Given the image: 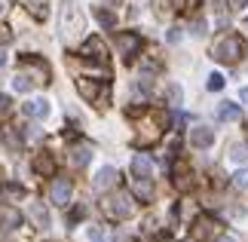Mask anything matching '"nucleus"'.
I'll return each instance as SVG.
<instances>
[{"mask_svg":"<svg viewBox=\"0 0 248 242\" xmlns=\"http://www.w3.org/2000/svg\"><path fill=\"white\" fill-rule=\"evenodd\" d=\"M132 172H135V178H150L154 175V162H150L147 153H138V157L132 160Z\"/></svg>","mask_w":248,"mask_h":242,"instance_id":"nucleus-9","label":"nucleus"},{"mask_svg":"<svg viewBox=\"0 0 248 242\" xmlns=\"http://www.w3.org/2000/svg\"><path fill=\"white\" fill-rule=\"evenodd\" d=\"M108 3H110V6H117V3H120V0H108Z\"/></svg>","mask_w":248,"mask_h":242,"instance_id":"nucleus-29","label":"nucleus"},{"mask_svg":"<svg viewBox=\"0 0 248 242\" xmlns=\"http://www.w3.org/2000/svg\"><path fill=\"white\" fill-rule=\"evenodd\" d=\"M181 40V31H178V28H171V31H169V43H178Z\"/></svg>","mask_w":248,"mask_h":242,"instance_id":"nucleus-26","label":"nucleus"},{"mask_svg":"<svg viewBox=\"0 0 248 242\" xmlns=\"http://www.w3.org/2000/svg\"><path fill=\"white\" fill-rule=\"evenodd\" d=\"M169 101H171V104H181V86H178V83L169 86Z\"/></svg>","mask_w":248,"mask_h":242,"instance_id":"nucleus-20","label":"nucleus"},{"mask_svg":"<svg viewBox=\"0 0 248 242\" xmlns=\"http://www.w3.org/2000/svg\"><path fill=\"white\" fill-rule=\"evenodd\" d=\"M242 52H245V43H242V37H239V34H227V37H221V40L212 46V59H215V62H221V65H233V62H239V59H242Z\"/></svg>","mask_w":248,"mask_h":242,"instance_id":"nucleus-1","label":"nucleus"},{"mask_svg":"<svg viewBox=\"0 0 248 242\" xmlns=\"http://www.w3.org/2000/svg\"><path fill=\"white\" fill-rule=\"evenodd\" d=\"M117 178H120L117 169H113V166H104L98 175H95V190H108L110 184H117Z\"/></svg>","mask_w":248,"mask_h":242,"instance_id":"nucleus-11","label":"nucleus"},{"mask_svg":"<svg viewBox=\"0 0 248 242\" xmlns=\"http://www.w3.org/2000/svg\"><path fill=\"white\" fill-rule=\"evenodd\" d=\"M13 89L16 92H28V89H31V80H28V77H16V80H13Z\"/></svg>","mask_w":248,"mask_h":242,"instance_id":"nucleus-18","label":"nucleus"},{"mask_svg":"<svg viewBox=\"0 0 248 242\" xmlns=\"http://www.w3.org/2000/svg\"><path fill=\"white\" fill-rule=\"evenodd\" d=\"M62 31H64V37L68 40H74V37H80V31H83V13L74 3H68L62 9Z\"/></svg>","mask_w":248,"mask_h":242,"instance_id":"nucleus-3","label":"nucleus"},{"mask_svg":"<svg viewBox=\"0 0 248 242\" xmlns=\"http://www.w3.org/2000/svg\"><path fill=\"white\" fill-rule=\"evenodd\" d=\"M230 160H233V162H245V160H248V150H245V147H233Z\"/></svg>","mask_w":248,"mask_h":242,"instance_id":"nucleus-21","label":"nucleus"},{"mask_svg":"<svg viewBox=\"0 0 248 242\" xmlns=\"http://www.w3.org/2000/svg\"><path fill=\"white\" fill-rule=\"evenodd\" d=\"M193 34H205V22H202V18H193Z\"/></svg>","mask_w":248,"mask_h":242,"instance_id":"nucleus-24","label":"nucleus"},{"mask_svg":"<svg viewBox=\"0 0 248 242\" xmlns=\"http://www.w3.org/2000/svg\"><path fill=\"white\" fill-rule=\"evenodd\" d=\"M77 89L86 101H92V98H98V83H89V80H77Z\"/></svg>","mask_w":248,"mask_h":242,"instance_id":"nucleus-14","label":"nucleus"},{"mask_svg":"<svg viewBox=\"0 0 248 242\" xmlns=\"http://www.w3.org/2000/svg\"><path fill=\"white\" fill-rule=\"evenodd\" d=\"M104 211H108L110 218H117V221H126V218H132L135 206H132V199L126 193H113V196L104 199Z\"/></svg>","mask_w":248,"mask_h":242,"instance_id":"nucleus-2","label":"nucleus"},{"mask_svg":"<svg viewBox=\"0 0 248 242\" xmlns=\"http://www.w3.org/2000/svg\"><path fill=\"white\" fill-rule=\"evenodd\" d=\"M193 233H196V239H202V242H212L217 233H221V224H217L215 218L202 215V218H196V227H193Z\"/></svg>","mask_w":248,"mask_h":242,"instance_id":"nucleus-5","label":"nucleus"},{"mask_svg":"<svg viewBox=\"0 0 248 242\" xmlns=\"http://www.w3.org/2000/svg\"><path fill=\"white\" fill-rule=\"evenodd\" d=\"M31 218H34V224H37V227H40V230H46V227H49V224H52V218H49V211H46V209L40 206V202H34V206H31Z\"/></svg>","mask_w":248,"mask_h":242,"instance_id":"nucleus-13","label":"nucleus"},{"mask_svg":"<svg viewBox=\"0 0 248 242\" xmlns=\"http://www.w3.org/2000/svg\"><path fill=\"white\" fill-rule=\"evenodd\" d=\"M208 89H212V92H221L224 89V77L221 74H212V77H208Z\"/></svg>","mask_w":248,"mask_h":242,"instance_id":"nucleus-17","label":"nucleus"},{"mask_svg":"<svg viewBox=\"0 0 248 242\" xmlns=\"http://www.w3.org/2000/svg\"><path fill=\"white\" fill-rule=\"evenodd\" d=\"M190 144H193V147H212L215 144V129H208V126L190 129Z\"/></svg>","mask_w":248,"mask_h":242,"instance_id":"nucleus-7","label":"nucleus"},{"mask_svg":"<svg viewBox=\"0 0 248 242\" xmlns=\"http://www.w3.org/2000/svg\"><path fill=\"white\" fill-rule=\"evenodd\" d=\"M233 184H236V187H242V190H248V172H236Z\"/></svg>","mask_w":248,"mask_h":242,"instance_id":"nucleus-23","label":"nucleus"},{"mask_svg":"<svg viewBox=\"0 0 248 242\" xmlns=\"http://www.w3.org/2000/svg\"><path fill=\"white\" fill-rule=\"evenodd\" d=\"M34 166H37V172H43V175H52V172H55V162H52L49 153H40Z\"/></svg>","mask_w":248,"mask_h":242,"instance_id":"nucleus-15","label":"nucleus"},{"mask_svg":"<svg viewBox=\"0 0 248 242\" xmlns=\"http://www.w3.org/2000/svg\"><path fill=\"white\" fill-rule=\"evenodd\" d=\"M248 3V0H233V6H245Z\"/></svg>","mask_w":248,"mask_h":242,"instance_id":"nucleus-28","label":"nucleus"},{"mask_svg":"<svg viewBox=\"0 0 248 242\" xmlns=\"http://www.w3.org/2000/svg\"><path fill=\"white\" fill-rule=\"evenodd\" d=\"M6 111H9V98H6L3 92H0V113H6Z\"/></svg>","mask_w":248,"mask_h":242,"instance_id":"nucleus-25","label":"nucleus"},{"mask_svg":"<svg viewBox=\"0 0 248 242\" xmlns=\"http://www.w3.org/2000/svg\"><path fill=\"white\" fill-rule=\"evenodd\" d=\"M89 157H92V147H89V144L77 141V144H74V147H71V162H74V166H77V169H83L86 162H89Z\"/></svg>","mask_w":248,"mask_h":242,"instance_id":"nucleus-10","label":"nucleus"},{"mask_svg":"<svg viewBox=\"0 0 248 242\" xmlns=\"http://www.w3.org/2000/svg\"><path fill=\"white\" fill-rule=\"evenodd\" d=\"M0 13H3V3H0Z\"/></svg>","mask_w":248,"mask_h":242,"instance_id":"nucleus-32","label":"nucleus"},{"mask_svg":"<svg viewBox=\"0 0 248 242\" xmlns=\"http://www.w3.org/2000/svg\"><path fill=\"white\" fill-rule=\"evenodd\" d=\"M95 16H98V22H101V25H108V28H110L113 22H117V18H113V16L108 13V9H98V13H95Z\"/></svg>","mask_w":248,"mask_h":242,"instance_id":"nucleus-22","label":"nucleus"},{"mask_svg":"<svg viewBox=\"0 0 248 242\" xmlns=\"http://www.w3.org/2000/svg\"><path fill=\"white\" fill-rule=\"evenodd\" d=\"M49 196H52L55 206H68V199H71V181L68 178H55L52 187H49Z\"/></svg>","mask_w":248,"mask_h":242,"instance_id":"nucleus-6","label":"nucleus"},{"mask_svg":"<svg viewBox=\"0 0 248 242\" xmlns=\"http://www.w3.org/2000/svg\"><path fill=\"white\" fill-rule=\"evenodd\" d=\"M239 104H233V101H224L221 104V111H217V120L221 123H233V120H239Z\"/></svg>","mask_w":248,"mask_h":242,"instance_id":"nucleus-12","label":"nucleus"},{"mask_svg":"<svg viewBox=\"0 0 248 242\" xmlns=\"http://www.w3.org/2000/svg\"><path fill=\"white\" fill-rule=\"evenodd\" d=\"M221 242H233V239H221Z\"/></svg>","mask_w":248,"mask_h":242,"instance_id":"nucleus-31","label":"nucleus"},{"mask_svg":"<svg viewBox=\"0 0 248 242\" xmlns=\"http://www.w3.org/2000/svg\"><path fill=\"white\" fill-rule=\"evenodd\" d=\"M169 3H171V6H178V3H181V0H169Z\"/></svg>","mask_w":248,"mask_h":242,"instance_id":"nucleus-30","label":"nucleus"},{"mask_svg":"<svg viewBox=\"0 0 248 242\" xmlns=\"http://www.w3.org/2000/svg\"><path fill=\"white\" fill-rule=\"evenodd\" d=\"M117 49H120L123 59H132V55L141 49V34H135V31H123V34H117Z\"/></svg>","mask_w":248,"mask_h":242,"instance_id":"nucleus-4","label":"nucleus"},{"mask_svg":"<svg viewBox=\"0 0 248 242\" xmlns=\"http://www.w3.org/2000/svg\"><path fill=\"white\" fill-rule=\"evenodd\" d=\"M239 98H242V101L248 104V86H245V89H239Z\"/></svg>","mask_w":248,"mask_h":242,"instance_id":"nucleus-27","label":"nucleus"},{"mask_svg":"<svg viewBox=\"0 0 248 242\" xmlns=\"http://www.w3.org/2000/svg\"><path fill=\"white\" fill-rule=\"evenodd\" d=\"M22 111H25V117H31V120H46V117H49V101H46V98H34V101H28Z\"/></svg>","mask_w":248,"mask_h":242,"instance_id":"nucleus-8","label":"nucleus"},{"mask_svg":"<svg viewBox=\"0 0 248 242\" xmlns=\"http://www.w3.org/2000/svg\"><path fill=\"white\" fill-rule=\"evenodd\" d=\"M22 184H6V187H3V196H9V199H13V196H22Z\"/></svg>","mask_w":248,"mask_h":242,"instance_id":"nucleus-19","label":"nucleus"},{"mask_svg":"<svg viewBox=\"0 0 248 242\" xmlns=\"http://www.w3.org/2000/svg\"><path fill=\"white\" fill-rule=\"evenodd\" d=\"M135 193H138L141 199H150V196H154V184H150V178H138L135 181Z\"/></svg>","mask_w":248,"mask_h":242,"instance_id":"nucleus-16","label":"nucleus"}]
</instances>
